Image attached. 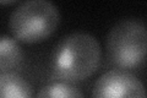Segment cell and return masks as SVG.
Masks as SVG:
<instances>
[{"instance_id": "cell-1", "label": "cell", "mask_w": 147, "mask_h": 98, "mask_svg": "<svg viewBox=\"0 0 147 98\" xmlns=\"http://www.w3.org/2000/svg\"><path fill=\"white\" fill-rule=\"evenodd\" d=\"M100 59L98 41L85 32H75L58 44L53 54V74L61 81L80 82L97 71Z\"/></svg>"}, {"instance_id": "cell-2", "label": "cell", "mask_w": 147, "mask_h": 98, "mask_svg": "<svg viewBox=\"0 0 147 98\" xmlns=\"http://www.w3.org/2000/svg\"><path fill=\"white\" fill-rule=\"evenodd\" d=\"M60 23V14L50 0H26L11 14L9 27L13 38L34 44L49 38Z\"/></svg>"}, {"instance_id": "cell-3", "label": "cell", "mask_w": 147, "mask_h": 98, "mask_svg": "<svg viewBox=\"0 0 147 98\" xmlns=\"http://www.w3.org/2000/svg\"><path fill=\"white\" fill-rule=\"evenodd\" d=\"M107 57L114 66L134 69L144 63L147 50L146 27L136 18H126L113 26L105 42Z\"/></svg>"}, {"instance_id": "cell-4", "label": "cell", "mask_w": 147, "mask_h": 98, "mask_svg": "<svg viewBox=\"0 0 147 98\" xmlns=\"http://www.w3.org/2000/svg\"><path fill=\"white\" fill-rule=\"evenodd\" d=\"M92 96L97 98H145L146 91L135 75L123 69H114L96 81Z\"/></svg>"}, {"instance_id": "cell-5", "label": "cell", "mask_w": 147, "mask_h": 98, "mask_svg": "<svg viewBox=\"0 0 147 98\" xmlns=\"http://www.w3.org/2000/svg\"><path fill=\"white\" fill-rule=\"evenodd\" d=\"M33 88L24 77L12 72H0V98H28Z\"/></svg>"}, {"instance_id": "cell-6", "label": "cell", "mask_w": 147, "mask_h": 98, "mask_svg": "<svg viewBox=\"0 0 147 98\" xmlns=\"http://www.w3.org/2000/svg\"><path fill=\"white\" fill-rule=\"evenodd\" d=\"M24 52L15 38L0 36V72H7L22 63Z\"/></svg>"}, {"instance_id": "cell-7", "label": "cell", "mask_w": 147, "mask_h": 98, "mask_svg": "<svg viewBox=\"0 0 147 98\" xmlns=\"http://www.w3.org/2000/svg\"><path fill=\"white\" fill-rule=\"evenodd\" d=\"M38 98H82V93L75 85L67 81L53 82L44 86L37 95Z\"/></svg>"}, {"instance_id": "cell-8", "label": "cell", "mask_w": 147, "mask_h": 98, "mask_svg": "<svg viewBox=\"0 0 147 98\" xmlns=\"http://www.w3.org/2000/svg\"><path fill=\"white\" fill-rule=\"evenodd\" d=\"M17 1H20V0H0V5L1 6H5V5H12V4H15Z\"/></svg>"}]
</instances>
